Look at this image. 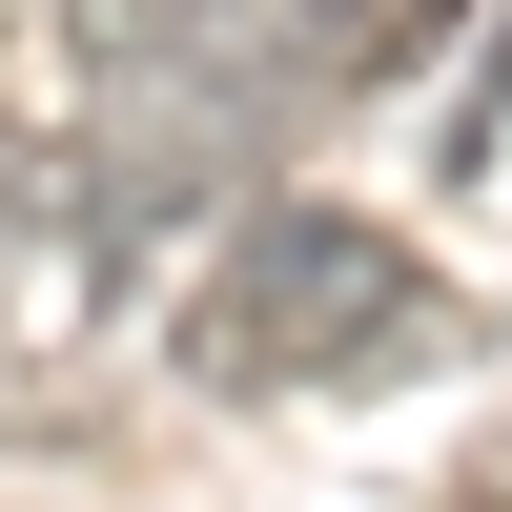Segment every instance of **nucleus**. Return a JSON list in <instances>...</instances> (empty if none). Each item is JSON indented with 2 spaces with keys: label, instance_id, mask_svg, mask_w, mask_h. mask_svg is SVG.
Wrapping results in <instances>:
<instances>
[{
  "label": "nucleus",
  "instance_id": "f257e3e1",
  "mask_svg": "<svg viewBox=\"0 0 512 512\" xmlns=\"http://www.w3.org/2000/svg\"><path fill=\"white\" fill-rule=\"evenodd\" d=\"M390 349H431V267L369 205H226V246L185 267V390H226V410L349 390Z\"/></svg>",
  "mask_w": 512,
  "mask_h": 512
},
{
  "label": "nucleus",
  "instance_id": "f03ea898",
  "mask_svg": "<svg viewBox=\"0 0 512 512\" xmlns=\"http://www.w3.org/2000/svg\"><path fill=\"white\" fill-rule=\"evenodd\" d=\"M103 431V246L0 205V451H82Z\"/></svg>",
  "mask_w": 512,
  "mask_h": 512
},
{
  "label": "nucleus",
  "instance_id": "7ed1b4c3",
  "mask_svg": "<svg viewBox=\"0 0 512 512\" xmlns=\"http://www.w3.org/2000/svg\"><path fill=\"white\" fill-rule=\"evenodd\" d=\"M492 103H512V0H492Z\"/></svg>",
  "mask_w": 512,
  "mask_h": 512
}]
</instances>
